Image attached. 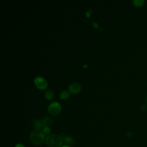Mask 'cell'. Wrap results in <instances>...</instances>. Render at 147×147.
Segmentation results:
<instances>
[{
    "label": "cell",
    "instance_id": "5b68a950",
    "mask_svg": "<svg viewBox=\"0 0 147 147\" xmlns=\"http://www.w3.org/2000/svg\"><path fill=\"white\" fill-rule=\"evenodd\" d=\"M69 90L73 94H77L81 90V86L78 83H72L69 86Z\"/></svg>",
    "mask_w": 147,
    "mask_h": 147
},
{
    "label": "cell",
    "instance_id": "9c48e42d",
    "mask_svg": "<svg viewBox=\"0 0 147 147\" xmlns=\"http://www.w3.org/2000/svg\"><path fill=\"white\" fill-rule=\"evenodd\" d=\"M145 3L144 0H134L133 1V4L134 7L137 8H141L142 7Z\"/></svg>",
    "mask_w": 147,
    "mask_h": 147
},
{
    "label": "cell",
    "instance_id": "ac0fdd59",
    "mask_svg": "<svg viewBox=\"0 0 147 147\" xmlns=\"http://www.w3.org/2000/svg\"><path fill=\"white\" fill-rule=\"evenodd\" d=\"M87 67V66H86V65H85V66H84V67Z\"/></svg>",
    "mask_w": 147,
    "mask_h": 147
},
{
    "label": "cell",
    "instance_id": "9a60e30c",
    "mask_svg": "<svg viewBox=\"0 0 147 147\" xmlns=\"http://www.w3.org/2000/svg\"><path fill=\"white\" fill-rule=\"evenodd\" d=\"M15 147H26V146L22 143H17V144L15 145Z\"/></svg>",
    "mask_w": 147,
    "mask_h": 147
},
{
    "label": "cell",
    "instance_id": "e0dca14e",
    "mask_svg": "<svg viewBox=\"0 0 147 147\" xmlns=\"http://www.w3.org/2000/svg\"><path fill=\"white\" fill-rule=\"evenodd\" d=\"M145 101H146V104H147V96H146V98H145Z\"/></svg>",
    "mask_w": 147,
    "mask_h": 147
},
{
    "label": "cell",
    "instance_id": "52a82bcc",
    "mask_svg": "<svg viewBox=\"0 0 147 147\" xmlns=\"http://www.w3.org/2000/svg\"><path fill=\"white\" fill-rule=\"evenodd\" d=\"M41 122L43 124V126H50L51 125H52L53 122L51 118H49V117H44L41 120Z\"/></svg>",
    "mask_w": 147,
    "mask_h": 147
},
{
    "label": "cell",
    "instance_id": "7c38bea8",
    "mask_svg": "<svg viewBox=\"0 0 147 147\" xmlns=\"http://www.w3.org/2000/svg\"><path fill=\"white\" fill-rule=\"evenodd\" d=\"M42 130L45 134L50 135L51 132V128L50 126H44V127H43V129Z\"/></svg>",
    "mask_w": 147,
    "mask_h": 147
},
{
    "label": "cell",
    "instance_id": "4fadbf2b",
    "mask_svg": "<svg viewBox=\"0 0 147 147\" xmlns=\"http://www.w3.org/2000/svg\"><path fill=\"white\" fill-rule=\"evenodd\" d=\"M134 136V134L133 132H128L127 133H126V136L128 137V138H132Z\"/></svg>",
    "mask_w": 147,
    "mask_h": 147
},
{
    "label": "cell",
    "instance_id": "6da1fadb",
    "mask_svg": "<svg viewBox=\"0 0 147 147\" xmlns=\"http://www.w3.org/2000/svg\"><path fill=\"white\" fill-rule=\"evenodd\" d=\"M46 137V134L42 129H34L30 133L29 140L33 145L39 146L45 142Z\"/></svg>",
    "mask_w": 147,
    "mask_h": 147
},
{
    "label": "cell",
    "instance_id": "2e32d148",
    "mask_svg": "<svg viewBox=\"0 0 147 147\" xmlns=\"http://www.w3.org/2000/svg\"><path fill=\"white\" fill-rule=\"evenodd\" d=\"M61 147H72V146H70V145H67L65 144V145H63V146H62Z\"/></svg>",
    "mask_w": 147,
    "mask_h": 147
},
{
    "label": "cell",
    "instance_id": "7a4b0ae2",
    "mask_svg": "<svg viewBox=\"0 0 147 147\" xmlns=\"http://www.w3.org/2000/svg\"><path fill=\"white\" fill-rule=\"evenodd\" d=\"M45 143L48 147H61L64 145L62 136L57 134H51L47 136Z\"/></svg>",
    "mask_w": 147,
    "mask_h": 147
},
{
    "label": "cell",
    "instance_id": "277c9868",
    "mask_svg": "<svg viewBox=\"0 0 147 147\" xmlns=\"http://www.w3.org/2000/svg\"><path fill=\"white\" fill-rule=\"evenodd\" d=\"M34 82H35L36 87L40 90L45 89L48 85L47 82L45 80V79L40 76L36 77L34 80Z\"/></svg>",
    "mask_w": 147,
    "mask_h": 147
},
{
    "label": "cell",
    "instance_id": "ba28073f",
    "mask_svg": "<svg viewBox=\"0 0 147 147\" xmlns=\"http://www.w3.org/2000/svg\"><path fill=\"white\" fill-rule=\"evenodd\" d=\"M33 126L35 129L36 130H39L41 129V128L43 127V124L41 121H39V120H34L33 121Z\"/></svg>",
    "mask_w": 147,
    "mask_h": 147
},
{
    "label": "cell",
    "instance_id": "30bf717a",
    "mask_svg": "<svg viewBox=\"0 0 147 147\" xmlns=\"http://www.w3.org/2000/svg\"><path fill=\"white\" fill-rule=\"evenodd\" d=\"M54 92L51 90L47 91L45 93V98L48 100H52L54 98Z\"/></svg>",
    "mask_w": 147,
    "mask_h": 147
},
{
    "label": "cell",
    "instance_id": "3957f363",
    "mask_svg": "<svg viewBox=\"0 0 147 147\" xmlns=\"http://www.w3.org/2000/svg\"><path fill=\"white\" fill-rule=\"evenodd\" d=\"M61 105L57 102H53L48 106V110L51 115L57 116L61 112Z\"/></svg>",
    "mask_w": 147,
    "mask_h": 147
},
{
    "label": "cell",
    "instance_id": "8fae6325",
    "mask_svg": "<svg viewBox=\"0 0 147 147\" xmlns=\"http://www.w3.org/2000/svg\"><path fill=\"white\" fill-rule=\"evenodd\" d=\"M69 96V92L67 91H63L60 94L61 98L62 100H66Z\"/></svg>",
    "mask_w": 147,
    "mask_h": 147
},
{
    "label": "cell",
    "instance_id": "8992f818",
    "mask_svg": "<svg viewBox=\"0 0 147 147\" xmlns=\"http://www.w3.org/2000/svg\"><path fill=\"white\" fill-rule=\"evenodd\" d=\"M62 137L64 143L66 145H70L71 146H73L75 145V141L73 137H71L70 136H66V135L63 134V136H62Z\"/></svg>",
    "mask_w": 147,
    "mask_h": 147
},
{
    "label": "cell",
    "instance_id": "5bb4252c",
    "mask_svg": "<svg viewBox=\"0 0 147 147\" xmlns=\"http://www.w3.org/2000/svg\"><path fill=\"white\" fill-rule=\"evenodd\" d=\"M141 109L143 112H145L147 110V105H142V106L141 107Z\"/></svg>",
    "mask_w": 147,
    "mask_h": 147
}]
</instances>
